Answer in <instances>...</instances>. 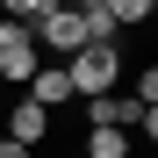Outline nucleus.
Masks as SVG:
<instances>
[{
	"instance_id": "9b49d317",
	"label": "nucleus",
	"mask_w": 158,
	"mask_h": 158,
	"mask_svg": "<svg viewBox=\"0 0 158 158\" xmlns=\"http://www.w3.org/2000/svg\"><path fill=\"white\" fill-rule=\"evenodd\" d=\"M129 101H144V108H151V101H158V72H151V65L137 72V94H129Z\"/></svg>"
},
{
	"instance_id": "39448f33",
	"label": "nucleus",
	"mask_w": 158,
	"mask_h": 158,
	"mask_svg": "<svg viewBox=\"0 0 158 158\" xmlns=\"http://www.w3.org/2000/svg\"><path fill=\"white\" fill-rule=\"evenodd\" d=\"M0 137H15V144H29V151H36V144L50 137V108H36V101L22 94L15 108H7V129H0Z\"/></svg>"
},
{
	"instance_id": "6e6552de",
	"label": "nucleus",
	"mask_w": 158,
	"mask_h": 158,
	"mask_svg": "<svg viewBox=\"0 0 158 158\" xmlns=\"http://www.w3.org/2000/svg\"><path fill=\"white\" fill-rule=\"evenodd\" d=\"M79 29H86V43H115V15L108 7H79Z\"/></svg>"
},
{
	"instance_id": "f257e3e1",
	"label": "nucleus",
	"mask_w": 158,
	"mask_h": 158,
	"mask_svg": "<svg viewBox=\"0 0 158 158\" xmlns=\"http://www.w3.org/2000/svg\"><path fill=\"white\" fill-rule=\"evenodd\" d=\"M65 79H72V101L115 94V79H122V50H115V43H79L72 58H65Z\"/></svg>"
},
{
	"instance_id": "423d86ee",
	"label": "nucleus",
	"mask_w": 158,
	"mask_h": 158,
	"mask_svg": "<svg viewBox=\"0 0 158 158\" xmlns=\"http://www.w3.org/2000/svg\"><path fill=\"white\" fill-rule=\"evenodd\" d=\"M29 101H36V108H65V101H72L65 65H36V72H29Z\"/></svg>"
},
{
	"instance_id": "f8f14e48",
	"label": "nucleus",
	"mask_w": 158,
	"mask_h": 158,
	"mask_svg": "<svg viewBox=\"0 0 158 158\" xmlns=\"http://www.w3.org/2000/svg\"><path fill=\"white\" fill-rule=\"evenodd\" d=\"M0 158H36L29 144H15V137H0Z\"/></svg>"
},
{
	"instance_id": "1a4fd4ad",
	"label": "nucleus",
	"mask_w": 158,
	"mask_h": 158,
	"mask_svg": "<svg viewBox=\"0 0 158 158\" xmlns=\"http://www.w3.org/2000/svg\"><path fill=\"white\" fill-rule=\"evenodd\" d=\"M158 7V0H108V15H115V29H129V22H144Z\"/></svg>"
},
{
	"instance_id": "7ed1b4c3",
	"label": "nucleus",
	"mask_w": 158,
	"mask_h": 158,
	"mask_svg": "<svg viewBox=\"0 0 158 158\" xmlns=\"http://www.w3.org/2000/svg\"><path fill=\"white\" fill-rule=\"evenodd\" d=\"M29 36H36V50H58V58H72V50L86 43V29H79V7H72V0H50V7L29 22Z\"/></svg>"
},
{
	"instance_id": "20e7f679",
	"label": "nucleus",
	"mask_w": 158,
	"mask_h": 158,
	"mask_svg": "<svg viewBox=\"0 0 158 158\" xmlns=\"http://www.w3.org/2000/svg\"><path fill=\"white\" fill-rule=\"evenodd\" d=\"M79 108H86V122L94 129H144V101H129V94H94V101H79Z\"/></svg>"
},
{
	"instance_id": "f03ea898",
	"label": "nucleus",
	"mask_w": 158,
	"mask_h": 158,
	"mask_svg": "<svg viewBox=\"0 0 158 158\" xmlns=\"http://www.w3.org/2000/svg\"><path fill=\"white\" fill-rule=\"evenodd\" d=\"M36 65H43V50L29 36V22H7V15H0V86H29Z\"/></svg>"
},
{
	"instance_id": "0eeeda50",
	"label": "nucleus",
	"mask_w": 158,
	"mask_h": 158,
	"mask_svg": "<svg viewBox=\"0 0 158 158\" xmlns=\"http://www.w3.org/2000/svg\"><path fill=\"white\" fill-rule=\"evenodd\" d=\"M86 158H129V129H94V137H86Z\"/></svg>"
},
{
	"instance_id": "9d476101",
	"label": "nucleus",
	"mask_w": 158,
	"mask_h": 158,
	"mask_svg": "<svg viewBox=\"0 0 158 158\" xmlns=\"http://www.w3.org/2000/svg\"><path fill=\"white\" fill-rule=\"evenodd\" d=\"M43 7H50V0H0V15H7V22H36Z\"/></svg>"
}]
</instances>
